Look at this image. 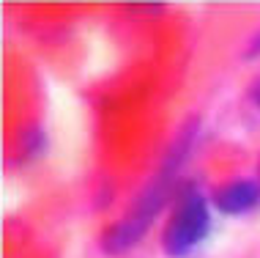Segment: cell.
<instances>
[{
	"instance_id": "cell-1",
	"label": "cell",
	"mask_w": 260,
	"mask_h": 258,
	"mask_svg": "<svg viewBox=\"0 0 260 258\" xmlns=\"http://www.w3.org/2000/svg\"><path fill=\"white\" fill-rule=\"evenodd\" d=\"M198 135H200L198 118H186L178 127L175 137L170 140V146H167L165 157H161L159 170L148 179V184L143 187V192L132 200V206L126 209L123 217L110 222V225L104 228V234L99 239V247H102L104 255L129 253V250L151 231V225L156 222L161 209L178 198L181 190H175V187H178V170L186 165L194 143H198Z\"/></svg>"
},
{
	"instance_id": "cell-2",
	"label": "cell",
	"mask_w": 260,
	"mask_h": 258,
	"mask_svg": "<svg viewBox=\"0 0 260 258\" xmlns=\"http://www.w3.org/2000/svg\"><path fill=\"white\" fill-rule=\"evenodd\" d=\"M211 198L194 184L181 187L161 225L159 247L167 258H189L211 234Z\"/></svg>"
},
{
	"instance_id": "cell-3",
	"label": "cell",
	"mask_w": 260,
	"mask_h": 258,
	"mask_svg": "<svg viewBox=\"0 0 260 258\" xmlns=\"http://www.w3.org/2000/svg\"><path fill=\"white\" fill-rule=\"evenodd\" d=\"M211 204L224 217H244L260 206V181L252 176H233L214 187Z\"/></svg>"
},
{
	"instance_id": "cell-4",
	"label": "cell",
	"mask_w": 260,
	"mask_h": 258,
	"mask_svg": "<svg viewBox=\"0 0 260 258\" xmlns=\"http://www.w3.org/2000/svg\"><path fill=\"white\" fill-rule=\"evenodd\" d=\"M244 58H247V61H255V58H260V31H255V33H252V39L247 41V50H244Z\"/></svg>"
},
{
	"instance_id": "cell-5",
	"label": "cell",
	"mask_w": 260,
	"mask_h": 258,
	"mask_svg": "<svg viewBox=\"0 0 260 258\" xmlns=\"http://www.w3.org/2000/svg\"><path fill=\"white\" fill-rule=\"evenodd\" d=\"M252 102H255L257 110H260V80L255 82V88H252Z\"/></svg>"
}]
</instances>
